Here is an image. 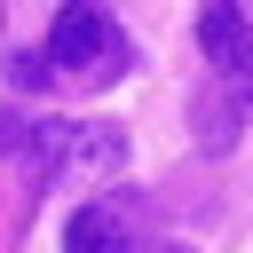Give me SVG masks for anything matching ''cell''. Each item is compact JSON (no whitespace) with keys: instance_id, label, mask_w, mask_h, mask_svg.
Returning <instances> with one entry per match:
<instances>
[{"instance_id":"obj_8","label":"cell","mask_w":253,"mask_h":253,"mask_svg":"<svg viewBox=\"0 0 253 253\" xmlns=\"http://www.w3.org/2000/svg\"><path fill=\"white\" fill-rule=\"evenodd\" d=\"M158 253H190V245H158Z\"/></svg>"},{"instance_id":"obj_1","label":"cell","mask_w":253,"mask_h":253,"mask_svg":"<svg viewBox=\"0 0 253 253\" xmlns=\"http://www.w3.org/2000/svg\"><path fill=\"white\" fill-rule=\"evenodd\" d=\"M119 166H126V126H111V119H32L24 174L40 190H55V182H111Z\"/></svg>"},{"instance_id":"obj_5","label":"cell","mask_w":253,"mask_h":253,"mask_svg":"<svg viewBox=\"0 0 253 253\" xmlns=\"http://www.w3.org/2000/svg\"><path fill=\"white\" fill-rule=\"evenodd\" d=\"M63 253H126V213L111 198H87L63 213Z\"/></svg>"},{"instance_id":"obj_7","label":"cell","mask_w":253,"mask_h":253,"mask_svg":"<svg viewBox=\"0 0 253 253\" xmlns=\"http://www.w3.org/2000/svg\"><path fill=\"white\" fill-rule=\"evenodd\" d=\"M24 142H32V119L24 111H0V158H24Z\"/></svg>"},{"instance_id":"obj_6","label":"cell","mask_w":253,"mask_h":253,"mask_svg":"<svg viewBox=\"0 0 253 253\" xmlns=\"http://www.w3.org/2000/svg\"><path fill=\"white\" fill-rule=\"evenodd\" d=\"M8 79H16L24 95H40V87H47V79H63V71L47 63V47H40V55H32V47H16V55H8Z\"/></svg>"},{"instance_id":"obj_4","label":"cell","mask_w":253,"mask_h":253,"mask_svg":"<svg viewBox=\"0 0 253 253\" xmlns=\"http://www.w3.org/2000/svg\"><path fill=\"white\" fill-rule=\"evenodd\" d=\"M198 47H206V63H253V24H245V8H237V0H206V8H198Z\"/></svg>"},{"instance_id":"obj_3","label":"cell","mask_w":253,"mask_h":253,"mask_svg":"<svg viewBox=\"0 0 253 253\" xmlns=\"http://www.w3.org/2000/svg\"><path fill=\"white\" fill-rule=\"evenodd\" d=\"M253 126V63H206V79L190 87V134L206 158L237 150V134Z\"/></svg>"},{"instance_id":"obj_2","label":"cell","mask_w":253,"mask_h":253,"mask_svg":"<svg viewBox=\"0 0 253 253\" xmlns=\"http://www.w3.org/2000/svg\"><path fill=\"white\" fill-rule=\"evenodd\" d=\"M47 63H55L63 79H79V87H111V79L134 63V47H126V32L111 24V8L63 0L55 24H47Z\"/></svg>"}]
</instances>
